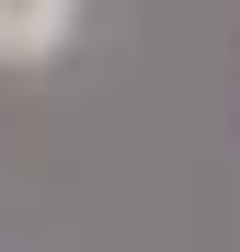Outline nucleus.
<instances>
[{
  "label": "nucleus",
  "mask_w": 240,
  "mask_h": 252,
  "mask_svg": "<svg viewBox=\"0 0 240 252\" xmlns=\"http://www.w3.org/2000/svg\"><path fill=\"white\" fill-rule=\"evenodd\" d=\"M69 34V0H0V58H46Z\"/></svg>",
  "instance_id": "obj_1"
}]
</instances>
